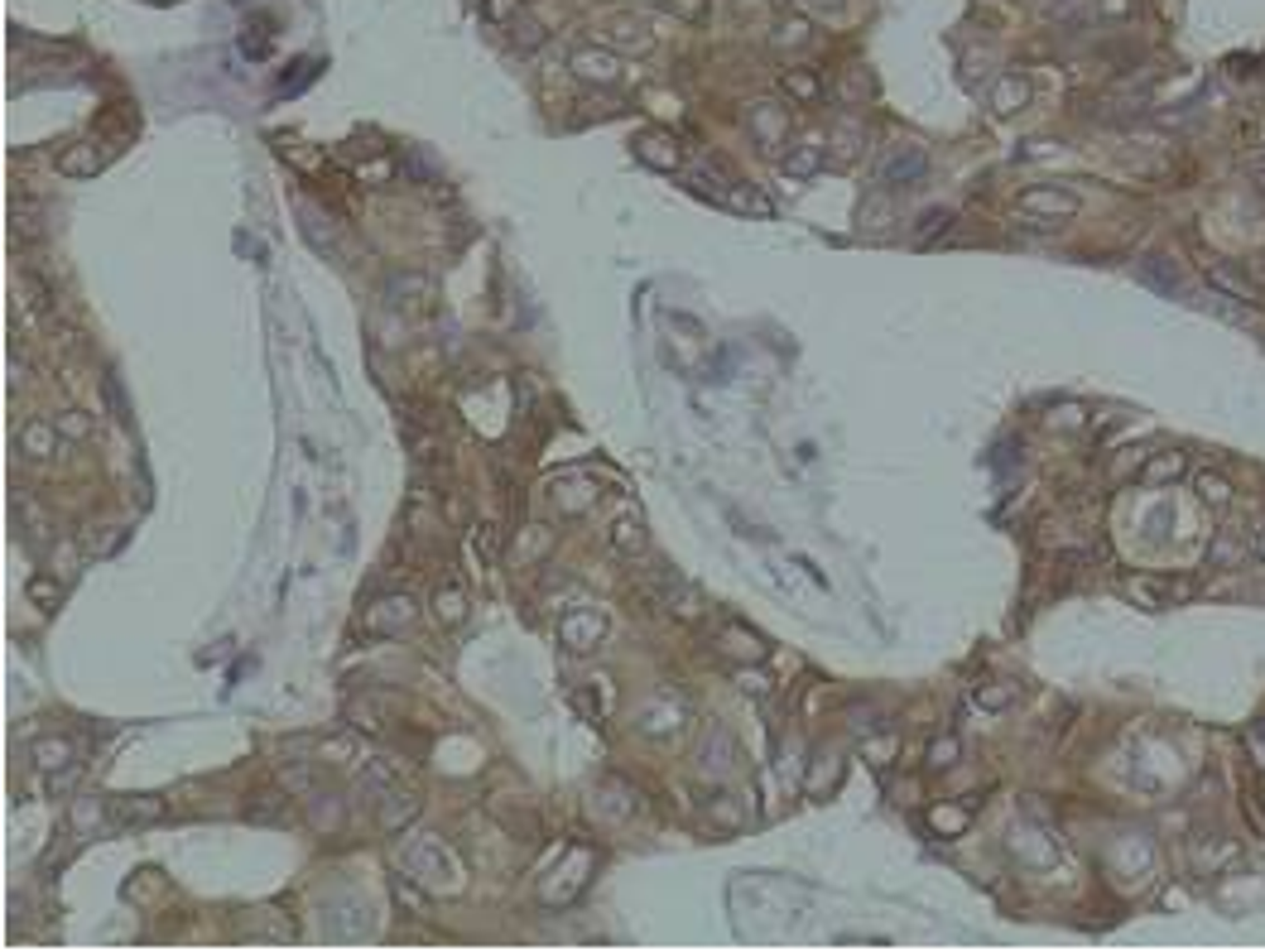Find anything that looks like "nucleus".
<instances>
[{"label": "nucleus", "instance_id": "obj_1", "mask_svg": "<svg viewBox=\"0 0 1265 952\" xmlns=\"http://www.w3.org/2000/svg\"><path fill=\"white\" fill-rule=\"evenodd\" d=\"M410 620H414V597L410 592H395V597H381L376 606H366L361 631L366 635H395L399 626H410Z\"/></svg>", "mask_w": 1265, "mask_h": 952}, {"label": "nucleus", "instance_id": "obj_2", "mask_svg": "<svg viewBox=\"0 0 1265 952\" xmlns=\"http://www.w3.org/2000/svg\"><path fill=\"white\" fill-rule=\"evenodd\" d=\"M606 635V616L601 611H592V606H583V611H568L563 620H558V640L573 649V654H583V649H597V640Z\"/></svg>", "mask_w": 1265, "mask_h": 952}, {"label": "nucleus", "instance_id": "obj_3", "mask_svg": "<svg viewBox=\"0 0 1265 952\" xmlns=\"http://www.w3.org/2000/svg\"><path fill=\"white\" fill-rule=\"evenodd\" d=\"M924 169H929V154L919 145H900V149H890L881 159V183L885 188H910V183L924 179Z\"/></svg>", "mask_w": 1265, "mask_h": 952}, {"label": "nucleus", "instance_id": "obj_4", "mask_svg": "<svg viewBox=\"0 0 1265 952\" xmlns=\"http://www.w3.org/2000/svg\"><path fill=\"white\" fill-rule=\"evenodd\" d=\"M746 131L756 135L760 149H780L785 145V111L774 106V101H756L746 111Z\"/></svg>", "mask_w": 1265, "mask_h": 952}, {"label": "nucleus", "instance_id": "obj_5", "mask_svg": "<svg viewBox=\"0 0 1265 952\" xmlns=\"http://www.w3.org/2000/svg\"><path fill=\"white\" fill-rule=\"evenodd\" d=\"M164 818V804L149 799V794H120L111 799V822L116 827H145V822H159Z\"/></svg>", "mask_w": 1265, "mask_h": 952}, {"label": "nucleus", "instance_id": "obj_6", "mask_svg": "<svg viewBox=\"0 0 1265 952\" xmlns=\"http://www.w3.org/2000/svg\"><path fill=\"white\" fill-rule=\"evenodd\" d=\"M708 736H712V746L703 741V751H698L703 760H698V765H703L708 774H726V770H731V760H737V741H731V731H726V726H708Z\"/></svg>", "mask_w": 1265, "mask_h": 952}, {"label": "nucleus", "instance_id": "obj_7", "mask_svg": "<svg viewBox=\"0 0 1265 952\" xmlns=\"http://www.w3.org/2000/svg\"><path fill=\"white\" fill-rule=\"evenodd\" d=\"M717 649H722L726 659H746V664H760V659H765V640L751 635V631H742V626H726V631L717 635Z\"/></svg>", "mask_w": 1265, "mask_h": 952}, {"label": "nucleus", "instance_id": "obj_8", "mask_svg": "<svg viewBox=\"0 0 1265 952\" xmlns=\"http://www.w3.org/2000/svg\"><path fill=\"white\" fill-rule=\"evenodd\" d=\"M1020 207H1025V212L1073 217V212H1078V197H1073V193H1054V188H1030V193H1020Z\"/></svg>", "mask_w": 1265, "mask_h": 952}, {"label": "nucleus", "instance_id": "obj_9", "mask_svg": "<svg viewBox=\"0 0 1265 952\" xmlns=\"http://www.w3.org/2000/svg\"><path fill=\"white\" fill-rule=\"evenodd\" d=\"M645 524L635 520V515H621L617 524H611V549H617L621 558H640L645 554Z\"/></svg>", "mask_w": 1265, "mask_h": 952}, {"label": "nucleus", "instance_id": "obj_10", "mask_svg": "<svg viewBox=\"0 0 1265 952\" xmlns=\"http://www.w3.org/2000/svg\"><path fill=\"white\" fill-rule=\"evenodd\" d=\"M573 72L578 77H592V82H617L621 77V63L611 58V54H601V49H583V54H573Z\"/></svg>", "mask_w": 1265, "mask_h": 952}, {"label": "nucleus", "instance_id": "obj_11", "mask_svg": "<svg viewBox=\"0 0 1265 952\" xmlns=\"http://www.w3.org/2000/svg\"><path fill=\"white\" fill-rule=\"evenodd\" d=\"M54 438H58V429H54L49 419H29V424L20 429V452H24V458H49V452H54Z\"/></svg>", "mask_w": 1265, "mask_h": 952}, {"label": "nucleus", "instance_id": "obj_12", "mask_svg": "<svg viewBox=\"0 0 1265 952\" xmlns=\"http://www.w3.org/2000/svg\"><path fill=\"white\" fill-rule=\"evenodd\" d=\"M635 154L649 164V169H674V164H679V145L669 135H640L635 140Z\"/></svg>", "mask_w": 1265, "mask_h": 952}, {"label": "nucleus", "instance_id": "obj_13", "mask_svg": "<svg viewBox=\"0 0 1265 952\" xmlns=\"http://www.w3.org/2000/svg\"><path fill=\"white\" fill-rule=\"evenodd\" d=\"M106 164V154L102 149H92V145H72L63 159H58V169L68 174V179H92L97 169Z\"/></svg>", "mask_w": 1265, "mask_h": 952}, {"label": "nucleus", "instance_id": "obj_14", "mask_svg": "<svg viewBox=\"0 0 1265 952\" xmlns=\"http://www.w3.org/2000/svg\"><path fill=\"white\" fill-rule=\"evenodd\" d=\"M1025 101H1030V82H1025V77H1015V72H1010V77H1001V82H996V92H992V106H996L1001 116L1020 111Z\"/></svg>", "mask_w": 1265, "mask_h": 952}, {"label": "nucleus", "instance_id": "obj_15", "mask_svg": "<svg viewBox=\"0 0 1265 952\" xmlns=\"http://www.w3.org/2000/svg\"><path fill=\"white\" fill-rule=\"evenodd\" d=\"M414 813H419V799H414V794H385L381 827H385V833H399L404 822H414Z\"/></svg>", "mask_w": 1265, "mask_h": 952}, {"label": "nucleus", "instance_id": "obj_16", "mask_svg": "<svg viewBox=\"0 0 1265 952\" xmlns=\"http://www.w3.org/2000/svg\"><path fill=\"white\" fill-rule=\"evenodd\" d=\"M433 611H438L443 626H458V620L467 616V597H462V587H458V583L438 587V592H433Z\"/></svg>", "mask_w": 1265, "mask_h": 952}, {"label": "nucleus", "instance_id": "obj_17", "mask_svg": "<svg viewBox=\"0 0 1265 952\" xmlns=\"http://www.w3.org/2000/svg\"><path fill=\"white\" fill-rule=\"evenodd\" d=\"M823 164V145H799L789 159H785V174H794V179H808L813 169H819Z\"/></svg>", "mask_w": 1265, "mask_h": 952}, {"label": "nucleus", "instance_id": "obj_18", "mask_svg": "<svg viewBox=\"0 0 1265 952\" xmlns=\"http://www.w3.org/2000/svg\"><path fill=\"white\" fill-rule=\"evenodd\" d=\"M948 226H953V212H948V207H933V212H924V217H919V226H914V241H919V245H929L933 236H944Z\"/></svg>", "mask_w": 1265, "mask_h": 952}, {"label": "nucleus", "instance_id": "obj_19", "mask_svg": "<svg viewBox=\"0 0 1265 952\" xmlns=\"http://www.w3.org/2000/svg\"><path fill=\"white\" fill-rule=\"evenodd\" d=\"M29 601H39L44 611H54V606L63 601V583H54V577H44V572L29 577Z\"/></svg>", "mask_w": 1265, "mask_h": 952}, {"label": "nucleus", "instance_id": "obj_20", "mask_svg": "<svg viewBox=\"0 0 1265 952\" xmlns=\"http://www.w3.org/2000/svg\"><path fill=\"white\" fill-rule=\"evenodd\" d=\"M1208 274H1212V284H1217V289H1227L1232 299H1242V304H1251V299H1256V294H1251V284H1246L1242 274H1232L1227 265H1212Z\"/></svg>", "mask_w": 1265, "mask_h": 952}, {"label": "nucleus", "instance_id": "obj_21", "mask_svg": "<svg viewBox=\"0 0 1265 952\" xmlns=\"http://www.w3.org/2000/svg\"><path fill=\"white\" fill-rule=\"evenodd\" d=\"M34 756H39V765H44V770L72 765V760H68V756H72V746H68L63 736H58V741H39V746H34Z\"/></svg>", "mask_w": 1265, "mask_h": 952}, {"label": "nucleus", "instance_id": "obj_22", "mask_svg": "<svg viewBox=\"0 0 1265 952\" xmlns=\"http://www.w3.org/2000/svg\"><path fill=\"white\" fill-rule=\"evenodd\" d=\"M251 818L256 822H289V804H284V799H260L251 808Z\"/></svg>", "mask_w": 1265, "mask_h": 952}, {"label": "nucleus", "instance_id": "obj_23", "mask_svg": "<svg viewBox=\"0 0 1265 952\" xmlns=\"http://www.w3.org/2000/svg\"><path fill=\"white\" fill-rule=\"evenodd\" d=\"M953 760H958V741L953 736H944V741H933V746H929V765L933 770H948Z\"/></svg>", "mask_w": 1265, "mask_h": 952}, {"label": "nucleus", "instance_id": "obj_24", "mask_svg": "<svg viewBox=\"0 0 1265 952\" xmlns=\"http://www.w3.org/2000/svg\"><path fill=\"white\" fill-rule=\"evenodd\" d=\"M58 433H68V438H87V433H92V419H87L83 409H72V414H63V419H58Z\"/></svg>", "mask_w": 1265, "mask_h": 952}, {"label": "nucleus", "instance_id": "obj_25", "mask_svg": "<svg viewBox=\"0 0 1265 952\" xmlns=\"http://www.w3.org/2000/svg\"><path fill=\"white\" fill-rule=\"evenodd\" d=\"M669 15H679V20H693V24H698V20L708 15V0H669Z\"/></svg>", "mask_w": 1265, "mask_h": 952}, {"label": "nucleus", "instance_id": "obj_26", "mask_svg": "<svg viewBox=\"0 0 1265 952\" xmlns=\"http://www.w3.org/2000/svg\"><path fill=\"white\" fill-rule=\"evenodd\" d=\"M1183 472V452H1174V458H1160L1155 467H1146V481H1164V476H1179Z\"/></svg>", "mask_w": 1265, "mask_h": 952}, {"label": "nucleus", "instance_id": "obj_27", "mask_svg": "<svg viewBox=\"0 0 1265 952\" xmlns=\"http://www.w3.org/2000/svg\"><path fill=\"white\" fill-rule=\"evenodd\" d=\"M785 87H789V92H794L799 101H808V97H819V82H813L808 72H789V77H785Z\"/></svg>", "mask_w": 1265, "mask_h": 952}, {"label": "nucleus", "instance_id": "obj_28", "mask_svg": "<svg viewBox=\"0 0 1265 952\" xmlns=\"http://www.w3.org/2000/svg\"><path fill=\"white\" fill-rule=\"evenodd\" d=\"M933 827H944V833H962V827H967V813H962V808H938V813H933Z\"/></svg>", "mask_w": 1265, "mask_h": 952}, {"label": "nucleus", "instance_id": "obj_29", "mask_svg": "<svg viewBox=\"0 0 1265 952\" xmlns=\"http://www.w3.org/2000/svg\"><path fill=\"white\" fill-rule=\"evenodd\" d=\"M774 44H808V29H804L799 20H789V24H774Z\"/></svg>", "mask_w": 1265, "mask_h": 952}, {"label": "nucleus", "instance_id": "obj_30", "mask_svg": "<svg viewBox=\"0 0 1265 952\" xmlns=\"http://www.w3.org/2000/svg\"><path fill=\"white\" fill-rule=\"evenodd\" d=\"M102 390H106V404H111V414H116V419H131V409H126V399H120L116 376H106V381H102Z\"/></svg>", "mask_w": 1265, "mask_h": 952}, {"label": "nucleus", "instance_id": "obj_31", "mask_svg": "<svg viewBox=\"0 0 1265 952\" xmlns=\"http://www.w3.org/2000/svg\"><path fill=\"white\" fill-rule=\"evenodd\" d=\"M395 899H404V904L414 909V914H424V895H419V890H410L404 881H395Z\"/></svg>", "mask_w": 1265, "mask_h": 952}, {"label": "nucleus", "instance_id": "obj_32", "mask_svg": "<svg viewBox=\"0 0 1265 952\" xmlns=\"http://www.w3.org/2000/svg\"><path fill=\"white\" fill-rule=\"evenodd\" d=\"M1203 495H1208V501H1227V481H1217V476H1203Z\"/></svg>", "mask_w": 1265, "mask_h": 952}, {"label": "nucleus", "instance_id": "obj_33", "mask_svg": "<svg viewBox=\"0 0 1265 952\" xmlns=\"http://www.w3.org/2000/svg\"><path fill=\"white\" fill-rule=\"evenodd\" d=\"M539 44V24H520V49H535Z\"/></svg>", "mask_w": 1265, "mask_h": 952}, {"label": "nucleus", "instance_id": "obj_34", "mask_svg": "<svg viewBox=\"0 0 1265 952\" xmlns=\"http://www.w3.org/2000/svg\"><path fill=\"white\" fill-rule=\"evenodd\" d=\"M982 702L987 708H1001V702H1010V688H992V693H982Z\"/></svg>", "mask_w": 1265, "mask_h": 952}, {"label": "nucleus", "instance_id": "obj_35", "mask_svg": "<svg viewBox=\"0 0 1265 952\" xmlns=\"http://www.w3.org/2000/svg\"><path fill=\"white\" fill-rule=\"evenodd\" d=\"M808 10H828V15H837L842 0H808Z\"/></svg>", "mask_w": 1265, "mask_h": 952}]
</instances>
